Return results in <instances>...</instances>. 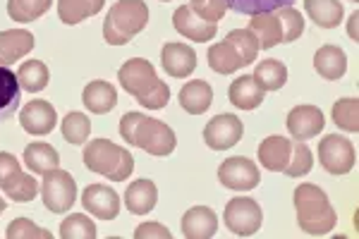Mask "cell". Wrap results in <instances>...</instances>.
Here are the masks:
<instances>
[{
  "label": "cell",
  "mask_w": 359,
  "mask_h": 239,
  "mask_svg": "<svg viewBox=\"0 0 359 239\" xmlns=\"http://www.w3.org/2000/svg\"><path fill=\"white\" fill-rule=\"evenodd\" d=\"M135 237L137 239H147V237H163V239H168V237H170V232H168L165 227L158 225V223H144V225L137 227Z\"/></svg>",
  "instance_id": "44"
},
{
  "label": "cell",
  "mask_w": 359,
  "mask_h": 239,
  "mask_svg": "<svg viewBox=\"0 0 359 239\" xmlns=\"http://www.w3.org/2000/svg\"><path fill=\"white\" fill-rule=\"evenodd\" d=\"M118 79L123 84V89L130 91L144 108L158 110L165 108L168 101H170V89H168L165 81L158 79V74H156V69L149 60H142V57L127 60L120 67Z\"/></svg>",
  "instance_id": "2"
},
{
  "label": "cell",
  "mask_w": 359,
  "mask_h": 239,
  "mask_svg": "<svg viewBox=\"0 0 359 239\" xmlns=\"http://www.w3.org/2000/svg\"><path fill=\"white\" fill-rule=\"evenodd\" d=\"M172 25H175V29L184 39H192L196 43H206V41H211L218 32L216 22L201 20V17L194 13L192 5H180L175 10V17H172Z\"/></svg>",
  "instance_id": "11"
},
{
  "label": "cell",
  "mask_w": 359,
  "mask_h": 239,
  "mask_svg": "<svg viewBox=\"0 0 359 239\" xmlns=\"http://www.w3.org/2000/svg\"><path fill=\"white\" fill-rule=\"evenodd\" d=\"M156 201H158V189H156L151 179H137L125 191V203L132 211V215H144L154 211Z\"/></svg>",
  "instance_id": "21"
},
{
  "label": "cell",
  "mask_w": 359,
  "mask_h": 239,
  "mask_svg": "<svg viewBox=\"0 0 359 239\" xmlns=\"http://www.w3.org/2000/svg\"><path fill=\"white\" fill-rule=\"evenodd\" d=\"M8 239H50L53 235H50L48 230H43V227H39V225H34L32 220H27V218H17L10 223L8 227Z\"/></svg>",
  "instance_id": "41"
},
{
  "label": "cell",
  "mask_w": 359,
  "mask_h": 239,
  "mask_svg": "<svg viewBox=\"0 0 359 239\" xmlns=\"http://www.w3.org/2000/svg\"><path fill=\"white\" fill-rule=\"evenodd\" d=\"M211 103H213V89L204 79L189 81V84H184L182 91H180V106L192 115L206 113V110L211 108Z\"/></svg>",
  "instance_id": "23"
},
{
  "label": "cell",
  "mask_w": 359,
  "mask_h": 239,
  "mask_svg": "<svg viewBox=\"0 0 359 239\" xmlns=\"http://www.w3.org/2000/svg\"><path fill=\"white\" fill-rule=\"evenodd\" d=\"M5 194H8L10 199L17 201V203H25V201L36 199V194H39V184H36V179H34L32 175L22 172L20 177H17L15 182L10 184L8 189H5Z\"/></svg>",
  "instance_id": "40"
},
{
  "label": "cell",
  "mask_w": 359,
  "mask_h": 239,
  "mask_svg": "<svg viewBox=\"0 0 359 239\" xmlns=\"http://www.w3.org/2000/svg\"><path fill=\"white\" fill-rule=\"evenodd\" d=\"M20 175H22L20 161L10 153H0V189L5 191Z\"/></svg>",
  "instance_id": "42"
},
{
  "label": "cell",
  "mask_w": 359,
  "mask_h": 239,
  "mask_svg": "<svg viewBox=\"0 0 359 239\" xmlns=\"http://www.w3.org/2000/svg\"><path fill=\"white\" fill-rule=\"evenodd\" d=\"M17 79H20V86L25 91L36 93L46 89V84H48V67L41 60H27L17 72Z\"/></svg>",
  "instance_id": "32"
},
{
  "label": "cell",
  "mask_w": 359,
  "mask_h": 239,
  "mask_svg": "<svg viewBox=\"0 0 359 239\" xmlns=\"http://www.w3.org/2000/svg\"><path fill=\"white\" fill-rule=\"evenodd\" d=\"M249 32L257 36L259 41V50H269L276 48L278 43H283V29H280V20H278L276 13H264V15H254L252 22H249Z\"/></svg>",
  "instance_id": "20"
},
{
  "label": "cell",
  "mask_w": 359,
  "mask_h": 239,
  "mask_svg": "<svg viewBox=\"0 0 359 239\" xmlns=\"http://www.w3.org/2000/svg\"><path fill=\"white\" fill-rule=\"evenodd\" d=\"M41 199L50 213H67L77 199V182L72 175L60 170V168L43 172Z\"/></svg>",
  "instance_id": "6"
},
{
  "label": "cell",
  "mask_w": 359,
  "mask_h": 239,
  "mask_svg": "<svg viewBox=\"0 0 359 239\" xmlns=\"http://www.w3.org/2000/svg\"><path fill=\"white\" fill-rule=\"evenodd\" d=\"M326 118L316 106H297L287 115V132L292 134L294 142H306L323 132Z\"/></svg>",
  "instance_id": "12"
},
{
  "label": "cell",
  "mask_w": 359,
  "mask_h": 239,
  "mask_svg": "<svg viewBox=\"0 0 359 239\" xmlns=\"http://www.w3.org/2000/svg\"><path fill=\"white\" fill-rule=\"evenodd\" d=\"M225 41H228L230 46H235V50L240 53L242 60H245V65H249V62L257 60L259 41H257V36H254L252 32H249V29H233Z\"/></svg>",
  "instance_id": "36"
},
{
  "label": "cell",
  "mask_w": 359,
  "mask_h": 239,
  "mask_svg": "<svg viewBox=\"0 0 359 239\" xmlns=\"http://www.w3.org/2000/svg\"><path fill=\"white\" fill-rule=\"evenodd\" d=\"M311 165H314V156H311L309 146H306L304 142H297V144H292L290 163H287V168L283 172L290 175V177H302V175L311 170Z\"/></svg>",
  "instance_id": "38"
},
{
  "label": "cell",
  "mask_w": 359,
  "mask_h": 239,
  "mask_svg": "<svg viewBox=\"0 0 359 239\" xmlns=\"http://www.w3.org/2000/svg\"><path fill=\"white\" fill-rule=\"evenodd\" d=\"M304 8L316 27L335 29L343 22V5H340V0H304Z\"/></svg>",
  "instance_id": "26"
},
{
  "label": "cell",
  "mask_w": 359,
  "mask_h": 239,
  "mask_svg": "<svg viewBox=\"0 0 359 239\" xmlns=\"http://www.w3.org/2000/svg\"><path fill=\"white\" fill-rule=\"evenodd\" d=\"M84 165L113 182H125L135 170V158L123 146H115L108 139H96L84 149Z\"/></svg>",
  "instance_id": "5"
},
{
  "label": "cell",
  "mask_w": 359,
  "mask_h": 239,
  "mask_svg": "<svg viewBox=\"0 0 359 239\" xmlns=\"http://www.w3.org/2000/svg\"><path fill=\"white\" fill-rule=\"evenodd\" d=\"M225 225H228L230 232L240 237H252L259 232L262 227V208L254 199H247V196H237V199H230V203L225 206Z\"/></svg>",
  "instance_id": "8"
},
{
  "label": "cell",
  "mask_w": 359,
  "mask_h": 239,
  "mask_svg": "<svg viewBox=\"0 0 359 239\" xmlns=\"http://www.w3.org/2000/svg\"><path fill=\"white\" fill-rule=\"evenodd\" d=\"M242 132H245V127H242L240 118L230 113H223V115H216V118L204 127V142L211 151H228L242 139Z\"/></svg>",
  "instance_id": "9"
},
{
  "label": "cell",
  "mask_w": 359,
  "mask_h": 239,
  "mask_svg": "<svg viewBox=\"0 0 359 239\" xmlns=\"http://www.w3.org/2000/svg\"><path fill=\"white\" fill-rule=\"evenodd\" d=\"M352 3H357V0H352Z\"/></svg>",
  "instance_id": "47"
},
{
  "label": "cell",
  "mask_w": 359,
  "mask_h": 239,
  "mask_svg": "<svg viewBox=\"0 0 359 239\" xmlns=\"http://www.w3.org/2000/svg\"><path fill=\"white\" fill-rule=\"evenodd\" d=\"M314 67L321 77L326 79H340L347 69V57L338 46H323L314 55Z\"/></svg>",
  "instance_id": "25"
},
{
  "label": "cell",
  "mask_w": 359,
  "mask_h": 239,
  "mask_svg": "<svg viewBox=\"0 0 359 239\" xmlns=\"http://www.w3.org/2000/svg\"><path fill=\"white\" fill-rule=\"evenodd\" d=\"M120 137L130 146L144 149L151 156H170L177 146V137L165 122L142 113H127L120 120Z\"/></svg>",
  "instance_id": "1"
},
{
  "label": "cell",
  "mask_w": 359,
  "mask_h": 239,
  "mask_svg": "<svg viewBox=\"0 0 359 239\" xmlns=\"http://www.w3.org/2000/svg\"><path fill=\"white\" fill-rule=\"evenodd\" d=\"M82 206L101 220H113L120 213V196L106 184H89L82 194Z\"/></svg>",
  "instance_id": "13"
},
{
  "label": "cell",
  "mask_w": 359,
  "mask_h": 239,
  "mask_svg": "<svg viewBox=\"0 0 359 239\" xmlns=\"http://www.w3.org/2000/svg\"><path fill=\"white\" fill-rule=\"evenodd\" d=\"M82 98H84V106L89 108L91 113L103 115V113H111V110L115 108V103H118V91H115L113 84L98 79V81L86 84Z\"/></svg>",
  "instance_id": "22"
},
{
  "label": "cell",
  "mask_w": 359,
  "mask_h": 239,
  "mask_svg": "<svg viewBox=\"0 0 359 239\" xmlns=\"http://www.w3.org/2000/svg\"><path fill=\"white\" fill-rule=\"evenodd\" d=\"M91 134V122L84 113H67L62 120V137L69 144H84Z\"/></svg>",
  "instance_id": "37"
},
{
  "label": "cell",
  "mask_w": 359,
  "mask_h": 239,
  "mask_svg": "<svg viewBox=\"0 0 359 239\" xmlns=\"http://www.w3.org/2000/svg\"><path fill=\"white\" fill-rule=\"evenodd\" d=\"M20 79L8 67H0V122H8L20 108Z\"/></svg>",
  "instance_id": "24"
},
{
  "label": "cell",
  "mask_w": 359,
  "mask_h": 239,
  "mask_svg": "<svg viewBox=\"0 0 359 239\" xmlns=\"http://www.w3.org/2000/svg\"><path fill=\"white\" fill-rule=\"evenodd\" d=\"M53 0H8V15L15 22H34L48 13Z\"/></svg>",
  "instance_id": "33"
},
{
  "label": "cell",
  "mask_w": 359,
  "mask_h": 239,
  "mask_svg": "<svg viewBox=\"0 0 359 239\" xmlns=\"http://www.w3.org/2000/svg\"><path fill=\"white\" fill-rule=\"evenodd\" d=\"M208 67L218 74H230L235 69L245 67V60L235 50V46H230L228 41H221V43H213L208 48Z\"/></svg>",
  "instance_id": "28"
},
{
  "label": "cell",
  "mask_w": 359,
  "mask_h": 239,
  "mask_svg": "<svg viewBox=\"0 0 359 239\" xmlns=\"http://www.w3.org/2000/svg\"><path fill=\"white\" fill-rule=\"evenodd\" d=\"M20 122L22 127L29 134H36V137H43V134H50L55 127V110L48 101H29L20 113Z\"/></svg>",
  "instance_id": "14"
},
{
  "label": "cell",
  "mask_w": 359,
  "mask_h": 239,
  "mask_svg": "<svg viewBox=\"0 0 359 239\" xmlns=\"http://www.w3.org/2000/svg\"><path fill=\"white\" fill-rule=\"evenodd\" d=\"M264 91H278L287 81V67L280 60H262L252 74Z\"/></svg>",
  "instance_id": "30"
},
{
  "label": "cell",
  "mask_w": 359,
  "mask_h": 239,
  "mask_svg": "<svg viewBox=\"0 0 359 239\" xmlns=\"http://www.w3.org/2000/svg\"><path fill=\"white\" fill-rule=\"evenodd\" d=\"M60 237L62 239H96L98 230H96V225L86 218V215L74 213V215H67V218L62 220Z\"/></svg>",
  "instance_id": "35"
},
{
  "label": "cell",
  "mask_w": 359,
  "mask_h": 239,
  "mask_svg": "<svg viewBox=\"0 0 359 239\" xmlns=\"http://www.w3.org/2000/svg\"><path fill=\"white\" fill-rule=\"evenodd\" d=\"M294 0H225V8L237 15H264L276 13L280 8H292Z\"/></svg>",
  "instance_id": "31"
},
{
  "label": "cell",
  "mask_w": 359,
  "mask_h": 239,
  "mask_svg": "<svg viewBox=\"0 0 359 239\" xmlns=\"http://www.w3.org/2000/svg\"><path fill=\"white\" fill-rule=\"evenodd\" d=\"M194 3H199V0H189V5H194Z\"/></svg>",
  "instance_id": "46"
},
{
  "label": "cell",
  "mask_w": 359,
  "mask_h": 239,
  "mask_svg": "<svg viewBox=\"0 0 359 239\" xmlns=\"http://www.w3.org/2000/svg\"><path fill=\"white\" fill-rule=\"evenodd\" d=\"M3 213H5V201L0 199V215H3Z\"/></svg>",
  "instance_id": "45"
},
{
  "label": "cell",
  "mask_w": 359,
  "mask_h": 239,
  "mask_svg": "<svg viewBox=\"0 0 359 239\" xmlns=\"http://www.w3.org/2000/svg\"><path fill=\"white\" fill-rule=\"evenodd\" d=\"M294 208H297V223L304 235L323 237L335 227V211L328 201L326 191L316 184H299L294 189Z\"/></svg>",
  "instance_id": "3"
},
{
  "label": "cell",
  "mask_w": 359,
  "mask_h": 239,
  "mask_svg": "<svg viewBox=\"0 0 359 239\" xmlns=\"http://www.w3.org/2000/svg\"><path fill=\"white\" fill-rule=\"evenodd\" d=\"M149 8L144 0H118L103 22V39L111 46H125L147 27Z\"/></svg>",
  "instance_id": "4"
},
{
  "label": "cell",
  "mask_w": 359,
  "mask_h": 239,
  "mask_svg": "<svg viewBox=\"0 0 359 239\" xmlns=\"http://www.w3.org/2000/svg\"><path fill=\"white\" fill-rule=\"evenodd\" d=\"M216 230H218V218L211 208L194 206L184 213L182 235L187 239H211V237H216Z\"/></svg>",
  "instance_id": "15"
},
{
  "label": "cell",
  "mask_w": 359,
  "mask_h": 239,
  "mask_svg": "<svg viewBox=\"0 0 359 239\" xmlns=\"http://www.w3.org/2000/svg\"><path fill=\"white\" fill-rule=\"evenodd\" d=\"M218 179H221L223 186L235 191H249L259 184L262 175H259V168L254 165L249 158H242V156H233V158L223 161L221 170H218Z\"/></svg>",
  "instance_id": "10"
},
{
  "label": "cell",
  "mask_w": 359,
  "mask_h": 239,
  "mask_svg": "<svg viewBox=\"0 0 359 239\" xmlns=\"http://www.w3.org/2000/svg\"><path fill=\"white\" fill-rule=\"evenodd\" d=\"M194 13L206 22H218L225 15V0H199V3L192 5Z\"/></svg>",
  "instance_id": "43"
},
{
  "label": "cell",
  "mask_w": 359,
  "mask_h": 239,
  "mask_svg": "<svg viewBox=\"0 0 359 239\" xmlns=\"http://www.w3.org/2000/svg\"><path fill=\"white\" fill-rule=\"evenodd\" d=\"M318 161H321L326 172L347 175L357 163L355 144L350 139L340 137V134H326L318 144Z\"/></svg>",
  "instance_id": "7"
},
{
  "label": "cell",
  "mask_w": 359,
  "mask_h": 239,
  "mask_svg": "<svg viewBox=\"0 0 359 239\" xmlns=\"http://www.w3.org/2000/svg\"><path fill=\"white\" fill-rule=\"evenodd\" d=\"M333 122L345 132L355 134L359 130V101L355 96L340 98L333 106Z\"/></svg>",
  "instance_id": "34"
},
{
  "label": "cell",
  "mask_w": 359,
  "mask_h": 239,
  "mask_svg": "<svg viewBox=\"0 0 359 239\" xmlns=\"http://www.w3.org/2000/svg\"><path fill=\"white\" fill-rule=\"evenodd\" d=\"M161 60L170 77H189L196 67V53L187 43H165Z\"/></svg>",
  "instance_id": "16"
},
{
  "label": "cell",
  "mask_w": 359,
  "mask_h": 239,
  "mask_svg": "<svg viewBox=\"0 0 359 239\" xmlns=\"http://www.w3.org/2000/svg\"><path fill=\"white\" fill-rule=\"evenodd\" d=\"M34 48V36L25 29H10L0 32V67L15 65L20 57H25Z\"/></svg>",
  "instance_id": "17"
},
{
  "label": "cell",
  "mask_w": 359,
  "mask_h": 239,
  "mask_svg": "<svg viewBox=\"0 0 359 239\" xmlns=\"http://www.w3.org/2000/svg\"><path fill=\"white\" fill-rule=\"evenodd\" d=\"M290 153L292 142H287L285 137H269L259 146V163L273 172H283L290 163Z\"/></svg>",
  "instance_id": "18"
},
{
  "label": "cell",
  "mask_w": 359,
  "mask_h": 239,
  "mask_svg": "<svg viewBox=\"0 0 359 239\" xmlns=\"http://www.w3.org/2000/svg\"><path fill=\"white\" fill-rule=\"evenodd\" d=\"M228 96H230V103H233L235 108L252 110V108H259L264 103L266 91L257 84V79L247 74V77H237L233 84H230Z\"/></svg>",
  "instance_id": "19"
},
{
  "label": "cell",
  "mask_w": 359,
  "mask_h": 239,
  "mask_svg": "<svg viewBox=\"0 0 359 239\" xmlns=\"http://www.w3.org/2000/svg\"><path fill=\"white\" fill-rule=\"evenodd\" d=\"M25 163L32 172H48V170H55L60 168V153L50 146V144H43V142H34L29 144L25 149Z\"/></svg>",
  "instance_id": "27"
},
{
  "label": "cell",
  "mask_w": 359,
  "mask_h": 239,
  "mask_svg": "<svg viewBox=\"0 0 359 239\" xmlns=\"http://www.w3.org/2000/svg\"><path fill=\"white\" fill-rule=\"evenodd\" d=\"M278 20H280V29H283V43H292L294 39H299V34L304 32V20L302 15L294 8H280L276 10Z\"/></svg>",
  "instance_id": "39"
},
{
  "label": "cell",
  "mask_w": 359,
  "mask_h": 239,
  "mask_svg": "<svg viewBox=\"0 0 359 239\" xmlns=\"http://www.w3.org/2000/svg\"><path fill=\"white\" fill-rule=\"evenodd\" d=\"M106 0H57V17L65 25H79L86 17H94Z\"/></svg>",
  "instance_id": "29"
}]
</instances>
